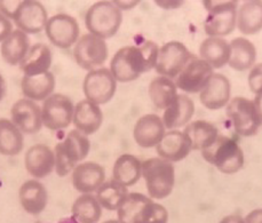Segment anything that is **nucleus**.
Returning a JSON list of instances; mask_svg holds the SVG:
<instances>
[{
  "label": "nucleus",
  "instance_id": "f257e3e1",
  "mask_svg": "<svg viewBox=\"0 0 262 223\" xmlns=\"http://www.w3.org/2000/svg\"><path fill=\"white\" fill-rule=\"evenodd\" d=\"M159 46L147 40L140 45L124 46L116 52L110 61V71L117 82H130L145 72L155 69Z\"/></svg>",
  "mask_w": 262,
  "mask_h": 223
},
{
  "label": "nucleus",
  "instance_id": "f03ea898",
  "mask_svg": "<svg viewBox=\"0 0 262 223\" xmlns=\"http://www.w3.org/2000/svg\"><path fill=\"white\" fill-rule=\"evenodd\" d=\"M168 217L166 207L140 192H129L117 210L121 223H167Z\"/></svg>",
  "mask_w": 262,
  "mask_h": 223
},
{
  "label": "nucleus",
  "instance_id": "7ed1b4c3",
  "mask_svg": "<svg viewBox=\"0 0 262 223\" xmlns=\"http://www.w3.org/2000/svg\"><path fill=\"white\" fill-rule=\"evenodd\" d=\"M202 157L217 171L232 175L244 166L245 157L236 140L220 134L210 147L201 151Z\"/></svg>",
  "mask_w": 262,
  "mask_h": 223
},
{
  "label": "nucleus",
  "instance_id": "20e7f679",
  "mask_svg": "<svg viewBox=\"0 0 262 223\" xmlns=\"http://www.w3.org/2000/svg\"><path fill=\"white\" fill-rule=\"evenodd\" d=\"M91 151V141L87 135L77 129L67 134L63 141L54 148L55 172L60 177H66L72 173L77 165L85 161Z\"/></svg>",
  "mask_w": 262,
  "mask_h": 223
},
{
  "label": "nucleus",
  "instance_id": "39448f33",
  "mask_svg": "<svg viewBox=\"0 0 262 223\" xmlns=\"http://www.w3.org/2000/svg\"><path fill=\"white\" fill-rule=\"evenodd\" d=\"M142 177L148 196L154 200H163L171 195L176 186V168L161 157L142 162Z\"/></svg>",
  "mask_w": 262,
  "mask_h": 223
},
{
  "label": "nucleus",
  "instance_id": "423d86ee",
  "mask_svg": "<svg viewBox=\"0 0 262 223\" xmlns=\"http://www.w3.org/2000/svg\"><path fill=\"white\" fill-rule=\"evenodd\" d=\"M123 23V11L111 0H100L87 9L85 26L92 35L110 39L119 31Z\"/></svg>",
  "mask_w": 262,
  "mask_h": 223
},
{
  "label": "nucleus",
  "instance_id": "0eeeda50",
  "mask_svg": "<svg viewBox=\"0 0 262 223\" xmlns=\"http://www.w3.org/2000/svg\"><path fill=\"white\" fill-rule=\"evenodd\" d=\"M226 115L239 137H254L262 126V120L253 100L236 96L226 106Z\"/></svg>",
  "mask_w": 262,
  "mask_h": 223
},
{
  "label": "nucleus",
  "instance_id": "6e6552de",
  "mask_svg": "<svg viewBox=\"0 0 262 223\" xmlns=\"http://www.w3.org/2000/svg\"><path fill=\"white\" fill-rule=\"evenodd\" d=\"M72 48L76 63L87 72L102 68L109 56L106 41L90 32L79 37Z\"/></svg>",
  "mask_w": 262,
  "mask_h": 223
},
{
  "label": "nucleus",
  "instance_id": "1a4fd4ad",
  "mask_svg": "<svg viewBox=\"0 0 262 223\" xmlns=\"http://www.w3.org/2000/svg\"><path fill=\"white\" fill-rule=\"evenodd\" d=\"M117 84L109 68L102 66L87 72L82 81V92L86 100L101 106L114 99Z\"/></svg>",
  "mask_w": 262,
  "mask_h": 223
},
{
  "label": "nucleus",
  "instance_id": "9d476101",
  "mask_svg": "<svg viewBox=\"0 0 262 223\" xmlns=\"http://www.w3.org/2000/svg\"><path fill=\"white\" fill-rule=\"evenodd\" d=\"M75 104L64 94L54 93L42 102L41 120L42 126L50 130L66 129L72 124Z\"/></svg>",
  "mask_w": 262,
  "mask_h": 223
},
{
  "label": "nucleus",
  "instance_id": "9b49d317",
  "mask_svg": "<svg viewBox=\"0 0 262 223\" xmlns=\"http://www.w3.org/2000/svg\"><path fill=\"white\" fill-rule=\"evenodd\" d=\"M193 56L184 43L176 40L168 41L159 47L155 70L159 76L174 80Z\"/></svg>",
  "mask_w": 262,
  "mask_h": 223
},
{
  "label": "nucleus",
  "instance_id": "f8f14e48",
  "mask_svg": "<svg viewBox=\"0 0 262 223\" xmlns=\"http://www.w3.org/2000/svg\"><path fill=\"white\" fill-rule=\"evenodd\" d=\"M45 33L52 45L61 50H69L79 39L80 28L74 16L60 13L48 18Z\"/></svg>",
  "mask_w": 262,
  "mask_h": 223
},
{
  "label": "nucleus",
  "instance_id": "ddd939ff",
  "mask_svg": "<svg viewBox=\"0 0 262 223\" xmlns=\"http://www.w3.org/2000/svg\"><path fill=\"white\" fill-rule=\"evenodd\" d=\"M213 74L214 69L200 56L195 55L174 79V82L178 90L182 91L183 93L200 94Z\"/></svg>",
  "mask_w": 262,
  "mask_h": 223
},
{
  "label": "nucleus",
  "instance_id": "4468645a",
  "mask_svg": "<svg viewBox=\"0 0 262 223\" xmlns=\"http://www.w3.org/2000/svg\"><path fill=\"white\" fill-rule=\"evenodd\" d=\"M48 14L43 5L38 0H28L16 12L13 21L18 30L27 35H37L45 31Z\"/></svg>",
  "mask_w": 262,
  "mask_h": 223
},
{
  "label": "nucleus",
  "instance_id": "2eb2a0df",
  "mask_svg": "<svg viewBox=\"0 0 262 223\" xmlns=\"http://www.w3.org/2000/svg\"><path fill=\"white\" fill-rule=\"evenodd\" d=\"M11 120L23 134H36L42 127L41 106L29 99H20L12 105Z\"/></svg>",
  "mask_w": 262,
  "mask_h": 223
},
{
  "label": "nucleus",
  "instance_id": "dca6fc26",
  "mask_svg": "<svg viewBox=\"0 0 262 223\" xmlns=\"http://www.w3.org/2000/svg\"><path fill=\"white\" fill-rule=\"evenodd\" d=\"M167 129L165 128L162 117L148 114L140 117L133 128V139L139 147L143 149L156 148L162 141Z\"/></svg>",
  "mask_w": 262,
  "mask_h": 223
},
{
  "label": "nucleus",
  "instance_id": "f3484780",
  "mask_svg": "<svg viewBox=\"0 0 262 223\" xmlns=\"http://www.w3.org/2000/svg\"><path fill=\"white\" fill-rule=\"evenodd\" d=\"M27 172L36 180H41L55 171L54 150L46 144L38 143L29 148L24 156Z\"/></svg>",
  "mask_w": 262,
  "mask_h": 223
},
{
  "label": "nucleus",
  "instance_id": "a211bd4d",
  "mask_svg": "<svg viewBox=\"0 0 262 223\" xmlns=\"http://www.w3.org/2000/svg\"><path fill=\"white\" fill-rule=\"evenodd\" d=\"M105 181V169L95 162H82L71 173L72 186L79 193H95Z\"/></svg>",
  "mask_w": 262,
  "mask_h": 223
},
{
  "label": "nucleus",
  "instance_id": "6ab92c4d",
  "mask_svg": "<svg viewBox=\"0 0 262 223\" xmlns=\"http://www.w3.org/2000/svg\"><path fill=\"white\" fill-rule=\"evenodd\" d=\"M231 100L230 80L222 74H213L200 93L201 103L208 110L225 108Z\"/></svg>",
  "mask_w": 262,
  "mask_h": 223
},
{
  "label": "nucleus",
  "instance_id": "aec40b11",
  "mask_svg": "<svg viewBox=\"0 0 262 223\" xmlns=\"http://www.w3.org/2000/svg\"><path fill=\"white\" fill-rule=\"evenodd\" d=\"M158 157L169 163H178L186 159L192 151L190 140L183 130H167L156 147Z\"/></svg>",
  "mask_w": 262,
  "mask_h": 223
},
{
  "label": "nucleus",
  "instance_id": "412c9836",
  "mask_svg": "<svg viewBox=\"0 0 262 223\" xmlns=\"http://www.w3.org/2000/svg\"><path fill=\"white\" fill-rule=\"evenodd\" d=\"M18 202L27 214L39 215L48 204V191L39 180L31 179L21 184L18 189Z\"/></svg>",
  "mask_w": 262,
  "mask_h": 223
},
{
  "label": "nucleus",
  "instance_id": "4be33fe9",
  "mask_svg": "<svg viewBox=\"0 0 262 223\" xmlns=\"http://www.w3.org/2000/svg\"><path fill=\"white\" fill-rule=\"evenodd\" d=\"M102 123H103V113L100 105L86 99L75 104L72 124L77 130L90 137L98 132Z\"/></svg>",
  "mask_w": 262,
  "mask_h": 223
},
{
  "label": "nucleus",
  "instance_id": "5701e85b",
  "mask_svg": "<svg viewBox=\"0 0 262 223\" xmlns=\"http://www.w3.org/2000/svg\"><path fill=\"white\" fill-rule=\"evenodd\" d=\"M195 115V103L186 94H179L173 103L164 110L163 123L167 130L182 128L191 122Z\"/></svg>",
  "mask_w": 262,
  "mask_h": 223
},
{
  "label": "nucleus",
  "instance_id": "b1692460",
  "mask_svg": "<svg viewBox=\"0 0 262 223\" xmlns=\"http://www.w3.org/2000/svg\"><path fill=\"white\" fill-rule=\"evenodd\" d=\"M53 63L51 48L46 43L37 42L32 45L28 54L20 63V69L23 76L36 77L50 72Z\"/></svg>",
  "mask_w": 262,
  "mask_h": 223
},
{
  "label": "nucleus",
  "instance_id": "393cba45",
  "mask_svg": "<svg viewBox=\"0 0 262 223\" xmlns=\"http://www.w3.org/2000/svg\"><path fill=\"white\" fill-rule=\"evenodd\" d=\"M237 7L217 9L207 13L204 30L208 37L223 38L229 36L236 29Z\"/></svg>",
  "mask_w": 262,
  "mask_h": 223
},
{
  "label": "nucleus",
  "instance_id": "a878e982",
  "mask_svg": "<svg viewBox=\"0 0 262 223\" xmlns=\"http://www.w3.org/2000/svg\"><path fill=\"white\" fill-rule=\"evenodd\" d=\"M55 86V76L51 71L36 77L23 76L21 79L23 96L35 102H43L50 98L52 94H54Z\"/></svg>",
  "mask_w": 262,
  "mask_h": 223
},
{
  "label": "nucleus",
  "instance_id": "bb28decb",
  "mask_svg": "<svg viewBox=\"0 0 262 223\" xmlns=\"http://www.w3.org/2000/svg\"><path fill=\"white\" fill-rule=\"evenodd\" d=\"M236 29L245 36H253L262 30V0H247L237 8Z\"/></svg>",
  "mask_w": 262,
  "mask_h": 223
},
{
  "label": "nucleus",
  "instance_id": "cd10ccee",
  "mask_svg": "<svg viewBox=\"0 0 262 223\" xmlns=\"http://www.w3.org/2000/svg\"><path fill=\"white\" fill-rule=\"evenodd\" d=\"M200 57L213 69H221L229 63L230 43L225 38L207 37L200 46Z\"/></svg>",
  "mask_w": 262,
  "mask_h": 223
},
{
  "label": "nucleus",
  "instance_id": "c85d7f7f",
  "mask_svg": "<svg viewBox=\"0 0 262 223\" xmlns=\"http://www.w3.org/2000/svg\"><path fill=\"white\" fill-rule=\"evenodd\" d=\"M30 38L26 32L18 29L13 30L6 39L2 42L0 53L3 60L9 65H20L30 50Z\"/></svg>",
  "mask_w": 262,
  "mask_h": 223
},
{
  "label": "nucleus",
  "instance_id": "c756f323",
  "mask_svg": "<svg viewBox=\"0 0 262 223\" xmlns=\"http://www.w3.org/2000/svg\"><path fill=\"white\" fill-rule=\"evenodd\" d=\"M142 177V162L130 153H124L116 159L113 179L126 188L133 187Z\"/></svg>",
  "mask_w": 262,
  "mask_h": 223
},
{
  "label": "nucleus",
  "instance_id": "7c9ffc66",
  "mask_svg": "<svg viewBox=\"0 0 262 223\" xmlns=\"http://www.w3.org/2000/svg\"><path fill=\"white\" fill-rule=\"evenodd\" d=\"M229 65L236 71L250 70L256 62V48L254 43L244 37H238L230 42Z\"/></svg>",
  "mask_w": 262,
  "mask_h": 223
},
{
  "label": "nucleus",
  "instance_id": "2f4dec72",
  "mask_svg": "<svg viewBox=\"0 0 262 223\" xmlns=\"http://www.w3.org/2000/svg\"><path fill=\"white\" fill-rule=\"evenodd\" d=\"M183 132L190 140L192 150H197V151H202L210 147L220 135L216 126L206 120L190 122L184 127Z\"/></svg>",
  "mask_w": 262,
  "mask_h": 223
},
{
  "label": "nucleus",
  "instance_id": "473e14b6",
  "mask_svg": "<svg viewBox=\"0 0 262 223\" xmlns=\"http://www.w3.org/2000/svg\"><path fill=\"white\" fill-rule=\"evenodd\" d=\"M23 135L11 119L0 118V154L6 157L20 154L24 147Z\"/></svg>",
  "mask_w": 262,
  "mask_h": 223
},
{
  "label": "nucleus",
  "instance_id": "72a5a7b5",
  "mask_svg": "<svg viewBox=\"0 0 262 223\" xmlns=\"http://www.w3.org/2000/svg\"><path fill=\"white\" fill-rule=\"evenodd\" d=\"M148 93L152 104L161 110L168 108L179 95L174 80L163 76H158L150 81Z\"/></svg>",
  "mask_w": 262,
  "mask_h": 223
},
{
  "label": "nucleus",
  "instance_id": "f704fd0d",
  "mask_svg": "<svg viewBox=\"0 0 262 223\" xmlns=\"http://www.w3.org/2000/svg\"><path fill=\"white\" fill-rule=\"evenodd\" d=\"M102 206L94 193H82L71 206V216L78 223H98L102 216Z\"/></svg>",
  "mask_w": 262,
  "mask_h": 223
},
{
  "label": "nucleus",
  "instance_id": "c9c22d12",
  "mask_svg": "<svg viewBox=\"0 0 262 223\" xmlns=\"http://www.w3.org/2000/svg\"><path fill=\"white\" fill-rule=\"evenodd\" d=\"M128 193V188L111 179L96 190L95 197L103 210L117 212Z\"/></svg>",
  "mask_w": 262,
  "mask_h": 223
},
{
  "label": "nucleus",
  "instance_id": "e433bc0d",
  "mask_svg": "<svg viewBox=\"0 0 262 223\" xmlns=\"http://www.w3.org/2000/svg\"><path fill=\"white\" fill-rule=\"evenodd\" d=\"M247 84L255 96L262 95V63H258L251 68L247 76Z\"/></svg>",
  "mask_w": 262,
  "mask_h": 223
},
{
  "label": "nucleus",
  "instance_id": "4c0bfd02",
  "mask_svg": "<svg viewBox=\"0 0 262 223\" xmlns=\"http://www.w3.org/2000/svg\"><path fill=\"white\" fill-rule=\"evenodd\" d=\"M28 0H0V12L13 20L16 12Z\"/></svg>",
  "mask_w": 262,
  "mask_h": 223
},
{
  "label": "nucleus",
  "instance_id": "58836bf2",
  "mask_svg": "<svg viewBox=\"0 0 262 223\" xmlns=\"http://www.w3.org/2000/svg\"><path fill=\"white\" fill-rule=\"evenodd\" d=\"M238 0H203V5L207 13L217 11V9L237 7Z\"/></svg>",
  "mask_w": 262,
  "mask_h": 223
},
{
  "label": "nucleus",
  "instance_id": "ea45409f",
  "mask_svg": "<svg viewBox=\"0 0 262 223\" xmlns=\"http://www.w3.org/2000/svg\"><path fill=\"white\" fill-rule=\"evenodd\" d=\"M13 30L14 29L11 18H8L6 15H4V14L0 12V43L11 35Z\"/></svg>",
  "mask_w": 262,
  "mask_h": 223
},
{
  "label": "nucleus",
  "instance_id": "a19ab883",
  "mask_svg": "<svg viewBox=\"0 0 262 223\" xmlns=\"http://www.w3.org/2000/svg\"><path fill=\"white\" fill-rule=\"evenodd\" d=\"M152 2L164 11H174V9L181 8L186 0H152Z\"/></svg>",
  "mask_w": 262,
  "mask_h": 223
},
{
  "label": "nucleus",
  "instance_id": "79ce46f5",
  "mask_svg": "<svg viewBox=\"0 0 262 223\" xmlns=\"http://www.w3.org/2000/svg\"><path fill=\"white\" fill-rule=\"evenodd\" d=\"M120 11H130L141 3V0H111Z\"/></svg>",
  "mask_w": 262,
  "mask_h": 223
},
{
  "label": "nucleus",
  "instance_id": "37998d69",
  "mask_svg": "<svg viewBox=\"0 0 262 223\" xmlns=\"http://www.w3.org/2000/svg\"><path fill=\"white\" fill-rule=\"evenodd\" d=\"M245 223H262V208L251 211L249 214L244 217Z\"/></svg>",
  "mask_w": 262,
  "mask_h": 223
},
{
  "label": "nucleus",
  "instance_id": "c03bdc74",
  "mask_svg": "<svg viewBox=\"0 0 262 223\" xmlns=\"http://www.w3.org/2000/svg\"><path fill=\"white\" fill-rule=\"evenodd\" d=\"M219 223H245V221L244 217L238 214H230L222 217Z\"/></svg>",
  "mask_w": 262,
  "mask_h": 223
},
{
  "label": "nucleus",
  "instance_id": "a18cd8bd",
  "mask_svg": "<svg viewBox=\"0 0 262 223\" xmlns=\"http://www.w3.org/2000/svg\"><path fill=\"white\" fill-rule=\"evenodd\" d=\"M7 92V85H6V80H5L4 76L0 74V102H2L6 95Z\"/></svg>",
  "mask_w": 262,
  "mask_h": 223
},
{
  "label": "nucleus",
  "instance_id": "49530a36",
  "mask_svg": "<svg viewBox=\"0 0 262 223\" xmlns=\"http://www.w3.org/2000/svg\"><path fill=\"white\" fill-rule=\"evenodd\" d=\"M253 101H254L256 109H258V113H259L261 120H262V95H256Z\"/></svg>",
  "mask_w": 262,
  "mask_h": 223
},
{
  "label": "nucleus",
  "instance_id": "de8ad7c7",
  "mask_svg": "<svg viewBox=\"0 0 262 223\" xmlns=\"http://www.w3.org/2000/svg\"><path fill=\"white\" fill-rule=\"evenodd\" d=\"M57 223H78V222H77L72 216H69V217H64V219L60 220Z\"/></svg>",
  "mask_w": 262,
  "mask_h": 223
},
{
  "label": "nucleus",
  "instance_id": "09e8293b",
  "mask_svg": "<svg viewBox=\"0 0 262 223\" xmlns=\"http://www.w3.org/2000/svg\"><path fill=\"white\" fill-rule=\"evenodd\" d=\"M102 223H121L120 221H118L117 219L116 220H108V221H104V222H102Z\"/></svg>",
  "mask_w": 262,
  "mask_h": 223
},
{
  "label": "nucleus",
  "instance_id": "8fccbe9b",
  "mask_svg": "<svg viewBox=\"0 0 262 223\" xmlns=\"http://www.w3.org/2000/svg\"><path fill=\"white\" fill-rule=\"evenodd\" d=\"M243 2H247V0H243Z\"/></svg>",
  "mask_w": 262,
  "mask_h": 223
}]
</instances>
